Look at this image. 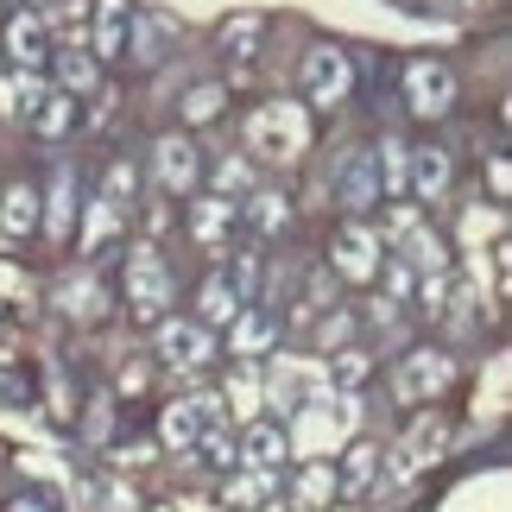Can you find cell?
Masks as SVG:
<instances>
[{"label":"cell","instance_id":"cell-1","mask_svg":"<svg viewBox=\"0 0 512 512\" xmlns=\"http://www.w3.org/2000/svg\"><path fill=\"white\" fill-rule=\"evenodd\" d=\"M171 272H165V260H159V247H133L127 253V310L140 323H159V317H171Z\"/></svg>","mask_w":512,"mask_h":512},{"label":"cell","instance_id":"cell-2","mask_svg":"<svg viewBox=\"0 0 512 512\" xmlns=\"http://www.w3.org/2000/svg\"><path fill=\"white\" fill-rule=\"evenodd\" d=\"M152 348H159V361L171 367V373H203L209 361H215V329H203L196 317H159L152 323Z\"/></svg>","mask_w":512,"mask_h":512},{"label":"cell","instance_id":"cell-3","mask_svg":"<svg viewBox=\"0 0 512 512\" xmlns=\"http://www.w3.org/2000/svg\"><path fill=\"white\" fill-rule=\"evenodd\" d=\"M247 152H260V159H279V165H291L304 152V114L291 108V102H272V108H260L247 121Z\"/></svg>","mask_w":512,"mask_h":512},{"label":"cell","instance_id":"cell-4","mask_svg":"<svg viewBox=\"0 0 512 512\" xmlns=\"http://www.w3.org/2000/svg\"><path fill=\"white\" fill-rule=\"evenodd\" d=\"M405 108L418 121H437V114L456 108V70L443 57H411L405 64Z\"/></svg>","mask_w":512,"mask_h":512},{"label":"cell","instance_id":"cell-5","mask_svg":"<svg viewBox=\"0 0 512 512\" xmlns=\"http://www.w3.org/2000/svg\"><path fill=\"white\" fill-rule=\"evenodd\" d=\"M298 83H304V102H310V108H342V102H348V89H354V64H348V51H336V45L304 51Z\"/></svg>","mask_w":512,"mask_h":512},{"label":"cell","instance_id":"cell-6","mask_svg":"<svg viewBox=\"0 0 512 512\" xmlns=\"http://www.w3.org/2000/svg\"><path fill=\"white\" fill-rule=\"evenodd\" d=\"M456 380V361L437 348H418V354H405L399 373H392V392H399V405H424V399H437V392Z\"/></svg>","mask_w":512,"mask_h":512},{"label":"cell","instance_id":"cell-7","mask_svg":"<svg viewBox=\"0 0 512 512\" xmlns=\"http://www.w3.org/2000/svg\"><path fill=\"white\" fill-rule=\"evenodd\" d=\"M443 443H449V424L437 418V411H424V418H418V424H411L405 437H399V449H392V475L411 481L418 468H430V462L443 456Z\"/></svg>","mask_w":512,"mask_h":512},{"label":"cell","instance_id":"cell-8","mask_svg":"<svg viewBox=\"0 0 512 512\" xmlns=\"http://www.w3.org/2000/svg\"><path fill=\"white\" fill-rule=\"evenodd\" d=\"M152 177H159V190H165V196L196 190V177H203V159H196V146L184 140V133H165V140L152 146Z\"/></svg>","mask_w":512,"mask_h":512},{"label":"cell","instance_id":"cell-9","mask_svg":"<svg viewBox=\"0 0 512 512\" xmlns=\"http://www.w3.org/2000/svg\"><path fill=\"white\" fill-rule=\"evenodd\" d=\"M380 260H386L380 234H373L367 222H342V234H336V272H342V279L367 285L373 272H380Z\"/></svg>","mask_w":512,"mask_h":512},{"label":"cell","instance_id":"cell-10","mask_svg":"<svg viewBox=\"0 0 512 512\" xmlns=\"http://www.w3.org/2000/svg\"><path fill=\"white\" fill-rule=\"evenodd\" d=\"M127 26H133V7L127 0H95V26H89V57L108 64V57H127Z\"/></svg>","mask_w":512,"mask_h":512},{"label":"cell","instance_id":"cell-11","mask_svg":"<svg viewBox=\"0 0 512 512\" xmlns=\"http://www.w3.org/2000/svg\"><path fill=\"white\" fill-rule=\"evenodd\" d=\"M171 45H177V19H165V13H133V26H127V57L133 64H165L171 57Z\"/></svg>","mask_w":512,"mask_h":512},{"label":"cell","instance_id":"cell-12","mask_svg":"<svg viewBox=\"0 0 512 512\" xmlns=\"http://www.w3.org/2000/svg\"><path fill=\"white\" fill-rule=\"evenodd\" d=\"M7 57H13L19 70H45V64H51L45 13H13V19H7Z\"/></svg>","mask_w":512,"mask_h":512},{"label":"cell","instance_id":"cell-13","mask_svg":"<svg viewBox=\"0 0 512 512\" xmlns=\"http://www.w3.org/2000/svg\"><path fill=\"white\" fill-rule=\"evenodd\" d=\"M266 13H228L222 19V32H215V45H222V57H234L241 64V76H247V64L266 51Z\"/></svg>","mask_w":512,"mask_h":512},{"label":"cell","instance_id":"cell-14","mask_svg":"<svg viewBox=\"0 0 512 512\" xmlns=\"http://www.w3.org/2000/svg\"><path fill=\"white\" fill-rule=\"evenodd\" d=\"M222 506H234V512H272V506H279V468H241L234 481H222Z\"/></svg>","mask_w":512,"mask_h":512},{"label":"cell","instance_id":"cell-15","mask_svg":"<svg viewBox=\"0 0 512 512\" xmlns=\"http://www.w3.org/2000/svg\"><path fill=\"white\" fill-rule=\"evenodd\" d=\"M367 159H373V184H380L392 203H405L411 196V146L399 140V133H386L380 152H367Z\"/></svg>","mask_w":512,"mask_h":512},{"label":"cell","instance_id":"cell-16","mask_svg":"<svg viewBox=\"0 0 512 512\" xmlns=\"http://www.w3.org/2000/svg\"><path fill=\"white\" fill-rule=\"evenodd\" d=\"M51 76H57L51 89H64V95H102V64H95L83 45L51 51Z\"/></svg>","mask_w":512,"mask_h":512},{"label":"cell","instance_id":"cell-17","mask_svg":"<svg viewBox=\"0 0 512 512\" xmlns=\"http://www.w3.org/2000/svg\"><path fill=\"white\" fill-rule=\"evenodd\" d=\"M449 177H456V165H449L443 146H411V196L437 203V196L449 190Z\"/></svg>","mask_w":512,"mask_h":512},{"label":"cell","instance_id":"cell-18","mask_svg":"<svg viewBox=\"0 0 512 512\" xmlns=\"http://www.w3.org/2000/svg\"><path fill=\"white\" fill-rule=\"evenodd\" d=\"M234 215H241L253 234H279V228L291 222V196H285V190H260V184H253V190H247V203H234Z\"/></svg>","mask_w":512,"mask_h":512},{"label":"cell","instance_id":"cell-19","mask_svg":"<svg viewBox=\"0 0 512 512\" xmlns=\"http://www.w3.org/2000/svg\"><path fill=\"white\" fill-rule=\"evenodd\" d=\"M336 190H342V209H354V215L380 203V184H373V159H367V152H348V159H342Z\"/></svg>","mask_w":512,"mask_h":512},{"label":"cell","instance_id":"cell-20","mask_svg":"<svg viewBox=\"0 0 512 512\" xmlns=\"http://www.w3.org/2000/svg\"><path fill=\"white\" fill-rule=\"evenodd\" d=\"M234 222H241V215H234L228 196H196V209H190V234H196L203 247H222L228 234H234Z\"/></svg>","mask_w":512,"mask_h":512},{"label":"cell","instance_id":"cell-21","mask_svg":"<svg viewBox=\"0 0 512 512\" xmlns=\"http://www.w3.org/2000/svg\"><path fill=\"white\" fill-rule=\"evenodd\" d=\"M26 121H32V133H38V140H64V133L76 127V95H64V89H45V95L32 102V114H26Z\"/></svg>","mask_w":512,"mask_h":512},{"label":"cell","instance_id":"cell-22","mask_svg":"<svg viewBox=\"0 0 512 512\" xmlns=\"http://www.w3.org/2000/svg\"><path fill=\"white\" fill-rule=\"evenodd\" d=\"M241 310H247V298L228 279H209L203 291H196V323H203V329H228Z\"/></svg>","mask_w":512,"mask_h":512},{"label":"cell","instance_id":"cell-23","mask_svg":"<svg viewBox=\"0 0 512 512\" xmlns=\"http://www.w3.org/2000/svg\"><path fill=\"white\" fill-rule=\"evenodd\" d=\"M234 449H241V468H279L291 456V437H285L279 424H253Z\"/></svg>","mask_w":512,"mask_h":512},{"label":"cell","instance_id":"cell-24","mask_svg":"<svg viewBox=\"0 0 512 512\" xmlns=\"http://www.w3.org/2000/svg\"><path fill=\"white\" fill-rule=\"evenodd\" d=\"M380 443H354L348 449V462H342V475H336V494H373V481H380Z\"/></svg>","mask_w":512,"mask_h":512},{"label":"cell","instance_id":"cell-25","mask_svg":"<svg viewBox=\"0 0 512 512\" xmlns=\"http://www.w3.org/2000/svg\"><path fill=\"white\" fill-rule=\"evenodd\" d=\"M272 342H279V323H272L266 310H241V317L228 323V348L234 354H266Z\"/></svg>","mask_w":512,"mask_h":512},{"label":"cell","instance_id":"cell-26","mask_svg":"<svg viewBox=\"0 0 512 512\" xmlns=\"http://www.w3.org/2000/svg\"><path fill=\"white\" fill-rule=\"evenodd\" d=\"M121 228H127V209H114V203H102V196H95V203L83 209V253H102Z\"/></svg>","mask_w":512,"mask_h":512},{"label":"cell","instance_id":"cell-27","mask_svg":"<svg viewBox=\"0 0 512 512\" xmlns=\"http://www.w3.org/2000/svg\"><path fill=\"white\" fill-rule=\"evenodd\" d=\"M159 437L177 449V456H190V449H196V437H203V418H196V405H190V399L165 405V418H159Z\"/></svg>","mask_w":512,"mask_h":512},{"label":"cell","instance_id":"cell-28","mask_svg":"<svg viewBox=\"0 0 512 512\" xmlns=\"http://www.w3.org/2000/svg\"><path fill=\"white\" fill-rule=\"evenodd\" d=\"M51 83L38 70H13V76H0V114H32V102L45 95Z\"/></svg>","mask_w":512,"mask_h":512},{"label":"cell","instance_id":"cell-29","mask_svg":"<svg viewBox=\"0 0 512 512\" xmlns=\"http://www.w3.org/2000/svg\"><path fill=\"white\" fill-rule=\"evenodd\" d=\"M38 203H51V209H45V234H51V241H64V234H70V215H76V177L57 171L51 196H38Z\"/></svg>","mask_w":512,"mask_h":512},{"label":"cell","instance_id":"cell-30","mask_svg":"<svg viewBox=\"0 0 512 512\" xmlns=\"http://www.w3.org/2000/svg\"><path fill=\"white\" fill-rule=\"evenodd\" d=\"M0 228L7 234H32L38 228V190L32 184H13L7 196H0Z\"/></svg>","mask_w":512,"mask_h":512},{"label":"cell","instance_id":"cell-31","mask_svg":"<svg viewBox=\"0 0 512 512\" xmlns=\"http://www.w3.org/2000/svg\"><path fill=\"white\" fill-rule=\"evenodd\" d=\"M222 102H228V89H222V83H196V89L184 95V121H190V127H203V121H215V114H222Z\"/></svg>","mask_w":512,"mask_h":512},{"label":"cell","instance_id":"cell-32","mask_svg":"<svg viewBox=\"0 0 512 512\" xmlns=\"http://www.w3.org/2000/svg\"><path fill=\"white\" fill-rule=\"evenodd\" d=\"M298 500H304L310 512H323L329 500H336V475H329L323 462H317V468H304V481H298Z\"/></svg>","mask_w":512,"mask_h":512},{"label":"cell","instance_id":"cell-33","mask_svg":"<svg viewBox=\"0 0 512 512\" xmlns=\"http://www.w3.org/2000/svg\"><path fill=\"white\" fill-rule=\"evenodd\" d=\"M367 373H373L367 348H336V361H329V380H336V386H361Z\"/></svg>","mask_w":512,"mask_h":512},{"label":"cell","instance_id":"cell-34","mask_svg":"<svg viewBox=\"0 0 512 512\" xmlns=\"http://www.w3.org/2000/svg\"><path fill=\"white\" fill-rule=\"evenodd\" d=\"M247 190H253L247 159H222V165H215V196H228V203H234V196H247Z\"/></svg>","mask_w":512,"mask_h":512},{"label":"cell","instance_id":"cell-35","mask_svg":"<svg viewBox=\"0 0 512 512\" xmlns=\"http://www.w3.org/2000/svg\"><path fill=\"white\" fill-rule=\"evenodd\" d=\"M102 203L133 209V165H127V159H114V165H108V177H102Z\"/></svg>","mask_w":512,"mask_h":512},{"label":"cell","instance_id":"cell-36","mask_svg":"<svg viewBox=\"0 0 512 512\" xmlns=\"http://www.w3.org/2000/svg\"><path fill=\"white\" fill-rule=\"evenodd\" d=\"M196 449H203L215 468H234V462H241V449H234V437H222V424L203 430V437H196Z\"/></svg>","mask_w":512,"mask_h":512},{"label":"cell","instance_id":"cell-37","mask_svg":"<svg viewBox=\"0 0 512 512\" xmlns=\"http://www.w3.org/2000/svg\"><path fill=\"white\" fill-rule=\"evenodd\" d=\"M317 342H323V348H342V342H348V317H342V310L317 323Z\"/></svg>","mask_w":512,"mask_h":512},{"label":"cell","instance_id":"cell-38","mask_svg":"<svg viewBox=\"0 0 512 512\" xmlns=\"http://www.w3.org/2000/svg\"><path fill=\"white\" fill-rule=\"evenodd\" d=\"M234 411H241V418H253V411H260V386H253L247 373L234 380Z\"/></svg>","mask_w":512,"mask_h":512},{"label":"cell","instance_id":"cell-39","mask_svg":"<svg viewBox=\"0 0 512 512\" xmlns=\"http://www.w3.org/2000/svg\"><path fill=\"white\" fill-rule=\"evenodd\" d=\"M487 228H494V215H481V209H468V222H462V234H468V241H481V234Z\"/></svg>","mask_w":512,"mask_h":512},{"label":"cell","instance_id":"cell-40","mask_svg":"<svg viewBox=\"0 0 512 512\" xmlns=\"http://www.w3.org/2000/svg\"><path fill=\"white\" fill-rule=\"evenodd\" d=\"M13 512H38V506H13Z\"/></svg>","mask_w":512,"mask_h":512}]
</instances>
